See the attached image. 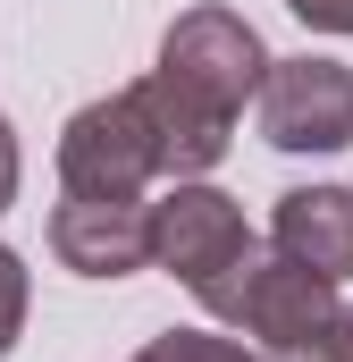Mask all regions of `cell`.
I'll list each match as a JSON object with an SVG mask.
<instances>
[{
	"label": "cell",
	"mask_w": 353,
	"mask_h": 362,
	"mask_svg": "<svg viewBox=\"0 0 353 362\" xmlns=\"http://www.w3.org/2000/svg\"><path fill=\"white\" fill-rule=\"evenodd\" d=\"M227 337H244L253 354H286V346H303L311 329H328V312H337V278L303 270V262H286V253H253L244 270H227L210 295H193Z\"/></svg>",
	"instance_id": "1"
},
{
	"label": "cell",
	"mask_w": 353,
	"mask_h": 362,
	"mask_svg": "<svg viewBox=\"0 0 353 362\" xmlns=\"http://www.w3.org/2000/svg\"><path fill=\"white\" fill-rule=\"evenodd\" d=\"M152 177H169V152H160V127H152V101L126 93H101L85 101L68 127H59V185L68 194H101V202H135Z\"/></svg>",
	"instance_id": "2"
},
{
	"label": "cell",
	"mask_w": 353,
	"mask_h": 362,
	"mask_svg": "<svg viewBox=\"0 0 353 362\" xmlns=\"http://www.w3.org/2000/svg\"><path fill=\"white\" fill-rule=\"evenodd\" d=\"M152 76H169L193 110H210V118H244V101L269 85V51L261 34L236 17V8H219V0H202V8H185L169 34H160V68Z\"/></svg>",
	"instance_id": "3"
},
{
	"label": "cell",
	"mask_w": 353,
	"mask_h": 362,
	"mask_svg": "<svg viewBox=\"0 0 353 362\" xmlns=\"http://www.w3.org/2000/svg\"><path fill=\"white\" fill-rule=\"evenodd\" d=\"M244 262H253V228H244L236 194H219L202 177H176V194L152 202V270H169L185 295H210Z\"/></svg>",
	"instance_id": "4"
},
{
	"label": "cell",
	"mask_w": 353,
	"mask_h": 362,
	"mask_svg": "<svg viewBox=\"0 0 353 362\" xmlns=\"http://www.w3.org/2000/svg\"><path fill=\"white\" fill-rule=\"evenodd\" d=\"M261 135L277 152H345L353 144V68L345 59H320V51L269 59Z\"/></svg>",
	"instance_id": "5"
},
{
	"label": "cell",
	"mask_w": 353,
	"mask_h": 362,
	"mask_svg": "<svg viewBox=\"0 0 353 362\" xmlns=\"http://www.w3.org/2000/svg\"><path fill=\"white\" fill-rule=\"evenodd\" d=\"M51 253L76 278H135L152 270V202H101V194H68L51 211Z\"/></svg>",
	"instance_id": "6"
},
{
	"label": "cell",
	"mask_w": 353,
	"mask_h": 362,
	"mask_svg": "<svg viewBox=\"0 0 353 362\" xmlns=\"http://www.w3.org/2000/svg\"><path fill=\"white\" fill-rule=\"evenodd\" d=\"M269 245L286 262H303V270L345 286L353 278V185H294V194H277Z\"/></svg>",
	"instance_id": "7"
},
{
	"label": "cell",
	"mask_w": 353,
	"mask_h": 362,
	"mask_svg": "<svg viewBox=\"0 0 353 362\" xmlns=\"http://www.w3.org/2000/svg\"><path fill=\"white\" fill-rule=\"evenodd\" d=\"M135 362H269V354H253V346L227 337V329H160Z\"/></svg>",
	"instance_id": "8"
},
{
	"label": "cell",
	"mask_w": 353,
	"mask_h": 362,
	"mask_svg": "<svg viewBox=\"0 0 353 362\" xmlns=\"http://www.w3.org/2000/svg\"><path fill=\"white\" fill-rule=\"evenodd\" d=\"M25 303H34V278H25V262L0 245V362L17 354V337H25Z\"/></svg>",
	"instance_id": "9"
},
{
	"label": "cell",
	"mask_w": 353,
	"mask_h": 362,
	"mask_svg": "<svg viewBox=\"0 0 353 362\" xmlns=\"http://www.w3.org/2000/svg\"><path fill=\"white\" fill-rule=\"evenodd\" d=\"M277 362H353V303H337V312H328V329H311L303 346H286Z\"/></svg>",
	"instance_id": "10"
},
{
	"label": "cell",
	"mask_w": 353,
	"mask_h": 362,
	"mask_svg": "<svg viewBox=\"0 0 353 362\" xmlns=\"http://www.w3.org/2000/svg\"><path fill=\"white\" fill-rule=\"evenodd\" d=\"M303 25H320V34H353V0H286Z\"/></svg>",
	"instance_id": "11"
},
{
	"label": "cell",
	"mask_w": 353,
	"mask_h": 362,
	"mask_svg": "<svg viewBox=\"0 0 353 362\" xmlns=\"http://www.w3.org/2000/svg\"><path fill=\"white\" fill-rule=\"evenodd\" d=\"M17 177H25V160H17V127L0 118V211L17 202Z\"/></svg>",
	"instance_id": "12"
}]
</instances>
